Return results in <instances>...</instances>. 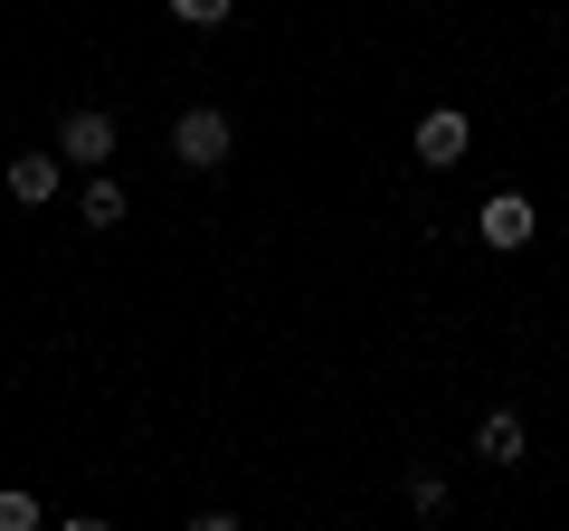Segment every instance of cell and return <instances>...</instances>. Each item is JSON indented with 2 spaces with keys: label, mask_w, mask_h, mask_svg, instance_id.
<instances>
[{
  "label": "cell",
  "mask_w": 569,
  "mask_h": 531,
  "mask_svg": "<svg viewBox=\"0 0 569 531\" xmlns=\"http://www.w3.org/2000/svg\"><path fill=\"white\" fill-rule=\"evenodd\" d=\"M475 455H485V465H512V455H522V418H503V409H493L485 428H475Z\"/></svg>",
  "instance_id": "8992f818"
},
{
  "label": "cell",
  "mask_w": 569,
  "mask_h": 531,
  "mask_svg": "<svg viewBox=\"0 0 569 531\" xmlns=\"http://www.w3.org/2000/svg\"><path fill=\"white\" fill-rule=\"evenodd\" d=\"M522 238H531V200H512V190L485 200V247H522Z\"/></svg>",
  "instance_id": "5b68a950"
},
{
  "label": "cell",
  "mask_w": 569,
  "mask_h": 531,
  "mask_svg": "<svg viewBox=\"0 0 569 531\" xmlns=\"http://www.w3.org/2000/svg\"><path fill=\"white\" fill-rule=\"evenodd\" d=\"M10 200H20V209L58 200V162H48V152H20V162H10Z\"/></svg>",
  "instance_id": "277c9868"
},
{
  "label": "cell",
  "mask_w": 569,
  "mask_h": 531,
  "mask_svg": "<svg viewBox=\"0 0 569 531\" xmlns=\"http://www.w3.org/2000/svg\"><path fill=\"white\" fill-rule=\"evenodd\" d=\"M171 20H181V29H219L228 0H171Z\"/></svg>",
  "instance_id": "ba28073f"
},
{
  "label": "cell",
  "mask_w": 569,
  "mask_h": 531,
  "mask_svg": "<svg viewBox=\"0 0 569 531\" xmlns=\"http://www.w3.org/2000/svg\"><path fill=\"white\" fill-rule=\"evenodd\" d=\"M58 162H114V114H96V104H77V114L58 123Z\"/></svg>",
  "instance_id": "7a4b0ae2"
},
{
  "label": "cell",
  "mask_w": 569,
  "mask_h": 531,
  "mask_svg": "<svg viewBox=\"0 0 569 531\" xmlns=\"http://www.w3.org/2000/svg\"><path fill=\"white\" fill-rule=\"evenodd\" d=\"M39 522V503H29V493H0V531H29Z\"/></svg>",
  "instance_id": "9c48e42d"
},
{
  "label": "cell",
  "mask_w": 569,
  "mask_h": 531,
  "mask_svg": "<svg viewBox=\"0 0 569 531\" xmlns=\"http://www.w3.org/2000/svg\"><path fill=\"white\" fill-rule=\"evenodd\" d=\"M228 143H238V133H228L219 104H190V114L171 123V162H181V171H219V162H228Z\"/></svg>",
  "instance_id": "6da1fadb"
},
{
  "label": "cell",
  "mask_w": 569,
  "mask_h": 531,
  "mask_svg": "<svg viewBox=\"0 0 569 531\" xmlns=\"http://www.w3.org/2000/svg\"><path fill=\"white\" fill-rule=\"evenodd\" d=\"M466 143H475V123H466V114H427V123H418V162H427V171L466 162Z\"/></svg>",
  "instance_id": "3957f363"
},
{
  "label": "cell",
  "mask_w": 569,
  "mask_h": 531,
  "mask_svg": "<svg viewBox=\"0 0 569 531\" xmlns=\"http://www.w3.org/2000/svg\"><path fill=\"white\" fill-rule=\"evenodd\" d=\"M114 219H123V181L96 171V181H86V228H114Z\"/></svg>",
  "instance_id": "52a82bcc"
}]
</instances>
